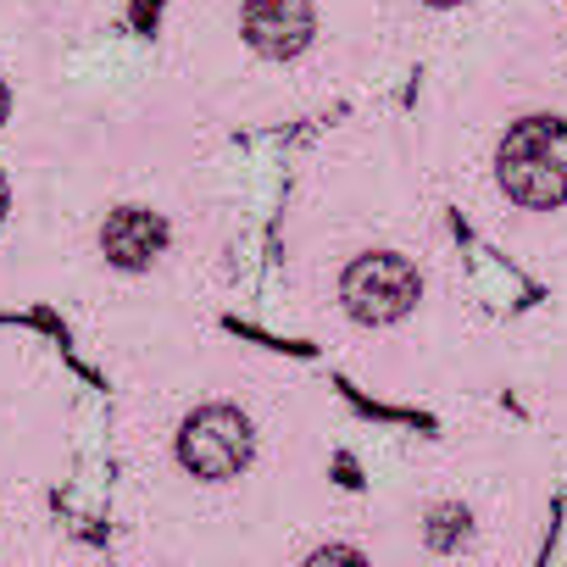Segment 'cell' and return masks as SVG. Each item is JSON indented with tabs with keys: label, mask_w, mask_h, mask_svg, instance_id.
<instances>
[{
	"label": "cell",
	"mask_w": 567,
	"mask_h": 567,
	"mask_svg": "<svg viewBox=\"0 0 567 567\" xmlns=\"http://www.w3.org/2000/svg\"><path fill=\"white\" fill-rule=\"evenodd\" d=\"M501 184L517 206H561L567 200V123L523 117L501 145Z\"/></svg>",
	"instance_id": "6da1fadb"
},
{
	"label": "cell",
	"mask_w": 567,
	"mask_h": 567,
	"mask_svg": "<svg viewBox=\"0 0 567 567\" xmlns=\"http://www.w3.org/2000/svg\"><path fill=\"white\" fill-rule=\"evenodd\" d=\"M245 34L261 56H296L312 40V0H250Z\"/></svg>",
	"instance_id": "277c9868"
},
{
	"label": "cell",
	"mask_w": 567,
	"mask_h": 567,
	"mask_svg": "<svg viewBox=\"0 0 567 567\" xmlns=\"http://www.w3.org/2000/svg\"><path fill=\"white\" fill-rule=\"evenodd\" d=\"M101 245H106V256L117 267H151V256H162V245H167V228H162V217H151L140 206H123V212L106 217Z\"/></svg>",
	"instance_id": "5b68a950"
},
{
	"label": "cell",
	"mask_w": 567,
	"mask_h": 567,
	"mask_svg": "<svg viewBox=\"0 0 567 567\" xmlns=\"http://www.w3.org/2000/svg\"><path fill=\"white\" fill-rule=\"evenodd\" d=\"M178 462L195 478H234L250 462V423L234 406H200L178 434Z\"/></svg>",
	"instance_id": "3957f363"
},
{
	"label": "cell",
	"mask_w": 567,
	"mask_h": 567,
	"mask_svg": "<svg viewBox=\"0 0 567 567\" xmlns=\"http://www.w3.org/2000/svg\"><path fill=\"white\" fill-rule=\"evenodd\" d=\"M434 7H456V0H434Z\"/></svg>",
	"instance_id": "ba28073f"
},
{
	"label": "cell",
	"mask_w": 567,
	"mask_h": 567,
	"mask_svg": "<svg viewBox=\"0 0 567 567\" xmlns=\"http://www.w3.org/2000/svg\"><path fill=\"white\" fill-rule=\"evenodd\" d=\"M340 296L357 323H395L417 301V272L406 256H357L340 278Z\"/></svg>",
	"instance_id": "7a4b0ae2"
},
{
	"label": "cell",
	"mask_w": 567,
	"mask_h": 567,
	"mask_svg": "<svg viewBox=\"0 0 567 567\" xmlns=\"http://www.w3.org/2000/svg\"><path fill=\"white\" fill-rule=\"evenodd\" d=\"M0 217H7V178H0Z\"/></svg>",
	"instance_id": "8992f818"
},
{
	"label": "cell",
	"mask_w": 567,
	"mask_h": 567,
	"mask_svg": "<svg viewBox=\"0 0 567 567\" xmlns=\"http://www.w3.org/2000/svg\"><path fill=\"white\" fill-rule=\"evenodd\" d=\"M0 123H7V84H0Z\"/></svg>",
	"instance_id": "52a82bcc"
}]
</instances>
